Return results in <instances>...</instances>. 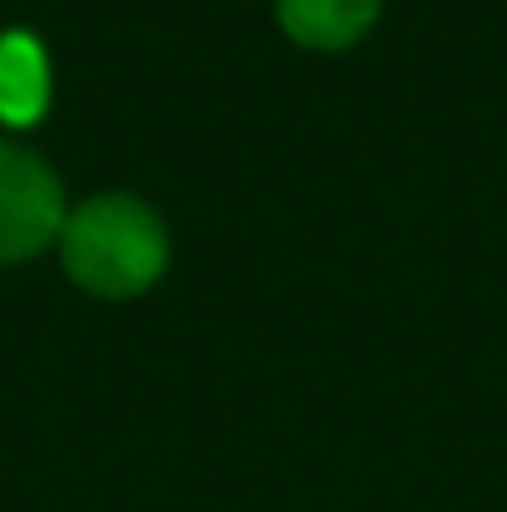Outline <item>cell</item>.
I'll return each mask as SVG.
<instances>
[{
	"mask_svg": "<svg viewBox=\"0 0 507 512\" xmlns=\"http://www.w3.org/2000/svg\"><path fill=\"white\" fill-rule=\"evenodd\" d=\"M65 229V194L50 165L0 140V264L35 259Z\"/></svg>",
	"mask_w": 507,
	"mask_h": 512,
	"instance_id": "2",
	"label": "cell"
},
{
	"mask_svg": "<svg viewBox=\"0 0 507 512\" xmlns=\"http://www.w3.org/2000/svg\"><path fill=\"white\" fill-rule=\"evenodd\" d=\"M60 259L80 289L100 299H130L165 269V224L130 194H95L75 214H65Z\"/></svg>",
	"mask_w": 507,
	"mask_h": 512,
	"instance_id": "1",
	"label": "cell"
},
{
	"mask_svg": "<svg viewBox=\"0 0 507 512\" xmlns=\"http://www.w3.org/2000/svg\"><path fill=\"white\" fill-rule=\"evenodd\" d=\"M50 105V65L35 35L5 30L0 35V120L35 125Z\"/></svg>",
	"mask_w": 507,
	"mask_h": 512,
	"instance_id": "3",
	"label": "cell"
},
{
	"mask_svg": "<svg viewBox=\"0 0 507 512\" xmlns=\"http://www.w3.org/2000/svg\"><path fill=\"white\" fill-rule=\"evenodd\" d=\"M279 20L299 45L343 50L378 20V0H279Z\"/></svg>",
	"mask_w": 507,
	"mask_h": 512,
	"instance_id": "4",
	"label": "cell"
}]
</instances>
